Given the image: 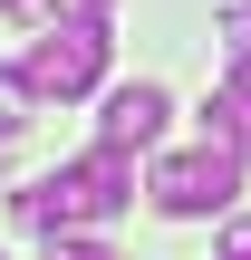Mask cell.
I'll return each mask as SVG.
<instances>
[{
    "label": "cell",
    "mask_w": 251,
    "mask_h": 260,
    "mask_svg": "<svg viewBox=\"0 0 251 260\" xmlns=\"http://www.w3.org/2000/svg\"><path fill=\"white\" fill-rule=\"evenodd\" d=\"M10 203H19V222H29L39 241H58V232H97V222H116V212L135 203V145H106V135H97V154L39 174V183L10 193Z\"/></svg>",
    "instance_id": "6da1fadb"
},
{
    "label": "cell",
    "mask_w": 251,
    "mask_h": 260,
    "mask_svg": "<svg viewBox=\"0 0 251 260\" xmlns=\"http://www.w3.org/2000/svg\"><path fill=\"white\" fill-rule=\"evenodd\" d=\"M19 96H39V106H68V96H87L97 77H106V19H58V29H39L29 48H19Z\"/></svg>",
    "instance_id": "7a4b0ae2"
},
{
    "label": "cell",
    "mask_w": 251,
    "mask_h": 260,
    "mask_svg": "<svg viewBox=\"0 0 251 260\" xmlns=\"http://www.w3.org/2000/svg\"><path fill=\"white\" fill-rule=\"evenodd\" d=\"M242 145H193V154H164L155 174H145V193H155V212L164 222H213V212H232V193H242Z\"/></svg>",
    "instance_id": "3957f363"
},
{
    "label": "cell",
    "mask_w": 251,
    "mask_h": 260,
    "mask_svg": "<svg viewBox=\"0 0 251 260\" xmlns=\"http://www.w3.org/2000/svg\"><path fill=\"white\" fill-rule=\"evenodd\" d=\"M164 116H174V96H164L155 77H135V87H116V96H106L97 135H106V145H155V135H164Z\"/></svg>",
    "instance_id": "277c9868"
},
{
    "label": "cell",
    "mask_w": 251,
    "mask_h": 260,
    "mask_svg": "<svg viewBox=\"0 0 251 260\" xmlns=\"http://www.w3.org/2000/svg\"><path fill=\"white\" fill-rule=\"evenodd\" d=\"M48 260H116V251H106V241H87V232H58V241H48Z\"/></svg>",
    "instance_id": "5b68a950"
},
{
    "label": "cell",
    "mask_w": 251,
    "mask_h": 260,
    "mask_svg": "<svg viewBox=\"0 0 251 260\" xmlns=\"http://www.w3.org/2000/svg\"><path fill=\"white\" fill-rule=\"evenodd\" d=\"M222 39H232V58H251V0L232 10V19H222Z\"/></svg>",
    "instance_id": "8992f818"
},
{
    "label": "cell",
    "mask_w": 251,
    "mask_h": 260,
    "mask_svg": "<svg viewBox=\"0 0 251 260\" xmlns=\"http://www.w3.org/2000/svg\"><path fill=\"white\" fill-rule=\"evenodd\" d=\"M213 260H251V222H222V251Z\"/></svg>",
    "instance_id": "52a82bcc"
},
{
    "label": "cell",
    "mask_w": 251,
    "mask_h": 260,
    "mask_svg": "<svg viewBox=\"0 0 251 260\" xmlns=\"http://www.w3.org/2000/svg\"><path fill=\"white\" fill-rule=\"evenodd\" d=\"M0 10H10V19H29V29H48V10H58V0H0Z\"/></svg>",
    "instance_id": "ba28073f"
},
{
    "label": "cell",
    "mask_w": 251,
    "mask_h": 260,
    "mask_svg": "<svg viewBox=\"0 0 251 260\" xmlns=\"http://www.w3.org/2000/svg\"><path fill=\"white\" fill-rule=\"evenodd\" d=\"M68 10H77V19H106V10H116V0H68Z\"/></svg>",
    "instance_id": "9c48e42d"
},
{
    "label": "cell",
    "mask_w": 251,
    "mask_h": 260,
    "mask_svg": "<svg viewBox=\"0 0 251 260\" xmlns=\"http://www.w3.org/2000/svg\"><path fill=\"white\" fill-rule=\"evenodd\" d=\"M0 145H10V125H0Z\"/></svg>",
    "instance_id": "30bf717a"
}]
</instances>
